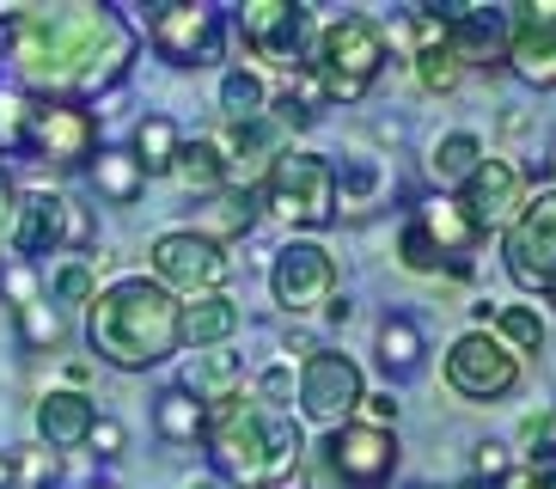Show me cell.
<instances>
[{"mask_svg": "<svg viewBox=\"0 0 556 489\" xmlns=\"http://www.w3.org/2000/svg\"><path fill=\"white\" fill-rule=\"evenodd\" d=\"M7 55L31 92H104L129 74L135 32L111 7H18Z\"/></svg>", "mask_w": 556, "mask_h": 489, "instance_id": "obj_1", "label": "cell"}, {"mask_svg": "<svg viewBox=\"0 0 556 489\" xmlns=\"http://www.w3.org/2000/svg\"><path fill=\"white\" fill-rule=\"evenodd\" d=\"M86 342L116 374H148V367H160L184 349V300L148 276H123L92 293Z\"/></svg>", "mask_w": 556, "mask_h": 489, "instance_id": "obj_2", "label": "cell"}, {"mask_svg": "<svg viewBox=\"0 0 556 489\" xmlns=\"http://www.w3.org/2000/svg\"><path fill=\"white\" fill-rule=\"evenodd\" d=\"M202 440H208L220 477L239 489H276L306 459V440H300L294 416L288 410H269L263 398H239V391L208 410Z\"/></svg>", "mask_w": 556, "mask_h": 489, "instance_id": "obj_3", "label": "cell"}, {"mask_svg": "<svg viewBox=\"0 0 556 489\" xmlns=\"http://www.w3.org/2000/svg\"><path fill=\"white\" fill-rule=\"evenodd\" d=\"M263 202L276 221L288 227H330L337 221V165L325 153H294V147H281L276 165H269V178H263Z\"/></svg>", "mask_w": 556, "mask_h": 489, "instance_id": "obj_4", "label": "cell"}, {"mask_svg": "<svg viewBox=\"0 0 556 489\" xmlns=\"http://www.w3.org/2000/svg\"><path fill=\"white\" fill-rule=\"evenodd\" d=\"M306 67L318 74L325 98L355 104V98H367V86L386 67V32H379L374 18H337V25H325V37H318Z\"/></svg>", "mask_w": 556, "mask_h": 489, "instance_id": "obj_5", "label": "cell"}, {"mask_svg": "<svg viewBox=\"0 0 556 489\" xmlns=\"http://www.w3.org/2000/svg\"><path fill=\"white\" fill-rule=\"evenodd\" d=\"M148 43L172 67H214L227 49V25L214 7H197V0H160L148 7Z\"/></svg>", "mask_w": 556, "mask_h": 489, "instance_id": "obj_6", "label": "cell"}, {"mask_svg": "<svg viewBox=\"0 0 556 489\" xmlns=\"http://www.w3.org/2000/svg\"><path fill=\"white\" fill-rule=\"evenodd\" d=\"M502 258L520 288L556 300V190H539L532 202H520V214L507 221Z\"/></svg>", "mask_w": 556, "mask_h": 489, "instance_id": "obj_7", "label": "cell"}, {"mask_svg": "<svg viewBox=\"0 0 556 489\" xmlns=\"http://www.w3.org/2000/svg\"><path fill=\"white\" fill-rule=\"evenodd\" d=\"M397 472V435L392 428H367V423H343L330 428L318 447V477L343 489H379Z\"/></svg>", "mask_w": 556, "mask_h": 489, "instance_id": "obj_8", "label": "cell"}, {"mask_svg": "<svg viewBox=\"0 0 556 489\" xmlns=\"http://www.w3.org/2000/svg\"><path fill=\"white\" fill-rule=\"evenodd\" d=\"M153 281H160L165 293H220V281H227V269H232V258H227V244H214V239H202L197 227L190 233H160L153 239Z\"/></svg>", "mask_w": 556, "mask_h": 489, "instance_id": "obj_9", "label": "cell"}, {"mask_svg": "<svg viewBox=\"0 0 556 489\" xmlns=\"http://www.w3.org/2000/svg\"><path fill=\"white\" fill-rule=\"evenodd\" d=\"M269 293H276V306L294 312V318L325 312L330 300H337V258H330L325 244H312V239L281 244L276 263H269Z\"/></svg>", "mask_w": 556, "mask_h": 489, "instance_id": "obj_10", "label": "cell"}, {"mask_svg": "<svg viewBox=\"0 0 556 489\" xmlns=\"http://www.w3.org/2000/svg\"><path fill=\"white\" fill-rule=\"evenodd\" d=\"M446 386L471 404H490V398H507L520 386V355L507 349L490 330H465V337L446 349Z\"/></svg>", "mask_w": 556, "mask_h": 489, "instance_id": "obj_11", "label": "cell"}, {"mask_svg": "<svg viewBox=\"0 0 556 489\" xmlns=\"http://www.w3.org/2000/svg\"><path fill=\"white\" fill-rule=\"evenodd\" d=\"M367 386H361V367L337 349H312L306 367H300V410H306L318 428H343L361 410Z\"/></svg>", "mask_w": 556, "mask_h": 489, "instance_id": "obj_12", "label": "cell"}, {"mask_svg": "<svg viewBox=\"0 0 556 489\" xmlns=\"http://www.w3.org/2000/svg\"><path fill=\"white\" fill-rule=\"evenodd\" d=\"M239 32H245L251 55L288 67V74H306V37H312L306 7H288V0H251V7H239Z\"/></svg>", "mask_w": 556, "mask_h": 489, "instance_id": "obj_13", "label": "cell"}, {"mask_svg": "<svg viewBox=\"0 0 556 489\" xmlns=\"http://www.w3.org/2000/svg\"><path fill=\"white\" fill-rule=\"evenodd\" d=\"M92 141H99V116L80 111V104H31V123H25V153L43 165H80L92 160Z\"/></svg>", "mask_w": 556, "mask_h": 489, "instance_id": "obj_14", "label": "cell"}, {"mask_svg": "<svg viewBox=\"0 0 556 489\" xmlns=\"http://www.w3.org/2000/svg\"><path fill=\"white\" fill-rule=\"evenodd\" d=\"M507 67L539 92L556 86V0L514 7V18H507Z\"/></svg>", "mask_w": 556, "mask_h": 489, "instance_id": "obj_15", "label": "cell"}, {"mask_svg": "<svg viewBox=\"0 0 556 489\" xmlns=\"http://www.w3.org/2000/svg\"><path fill=\"white\" fill-rule=\"evenodd\" d=\"M458 209H465V221H471L477 233L514 221V214H520V172L507 160H483L471 178L458 184Z\"/></svg>", "mask_w": 556, "mask_h": 489, "instance_id": "obj_16", "label": "cell"}, {"mask_svg": "<svg viewBox=\"0 0 556 489\" xmlns=\"http://www.w3.org/2000/svg\"><path fill=\"white\" fill-rule=\"evenodd\" d=\"M67 196L55 190H31L18 196V221H13V244H18V263L31 258H50L55 244H67Z\"/></svg>", "mask_w": 556, "mask_h": 489, "instance_id": "obj_17", "label": "cell"}, {"mask_svg": "<svg viewBox=\"0 0 556 489\" xmlns=\"http://www.w3.org/2000/svg\"><path fill=\"white\" fill-rule=\"evenodd\" d=\"M446 49L458 67H502L507 62V18L483 13V7H458L446 25Z\"/></svg>", "mask_w": 556, "mask_h": 489, "instance_id": "obj_18", "label": "cell"}, {"mask_svg": "<svg viewBox=\"0 0 556 489\" xmlns=\"http://www.w3.org/2000/svg\"><path fill=\"white\" fill-rule=\"evenodd\" d=\"M92 423H99V410H92V398H86V391H43V404H37V435H43V447H50V453L86 447Z\"/></svg>", "mask_w": 556, "mask_h": 489, "instance_id": "obj_19", "label": "cell"}, {"mask_svg": "<svg viewBox=\"0 0 556 489\" xmlns=\"http://www.w3.org/2000/svg\"><path fill=\"white\" fill-rule=\"evenodd\" d=\"M416 221H422V233L434 239L441 263H453L458 276H465V269H471L477 239H483V233H477L471 221H465V209H458V202H446V196H434V202H422V214H416Z\"/></svg>", "mask_w": 556, "mask_h": 489, "instance_id": "obj_20", "label": "cell"}, {"mask_svg": "<svg viewBox=\"0 0 556 489\" xmlns=\"http://www.w3.org/2000/svg\"><path fill=\"white\" fill-rule=\"evenodd\" d=\"M232 330H239V300H227V293H197V300H184V342L220 349Z\"/></svg>", "mask_w": 556, "mask_h": 489, "instance_id": "obj_21", "label": "cell"}, {"mask_svg": "<svg viewBox=\"0 0 556 489\" xmlns=\"http://www.w3.org/2000/svg\"><path fill=\"white\" fill-rule=\"evenodd\" d=\"M172 178H178L184 190H197V196H220L227 190V160H220L214 141H184L178 160H172Z\"/></svg>", "mask_w": 556, "mask_h": 489, "instance_id": "obj_22", "label": "cell"}, {"mask_svg": "<svg viewBox=\"0 0 556 489\" xmlns=\"http://www.w3.org/2000/svg\"><path fill=\"white\" fill-rule=\"evenodd\" d=\"M232 386H239V355H227V349H214V355H197L190 367H184V386L197 404H220V398H232Z\"/></svg>", "mask_w": 556, "mask_h": 489, "instance_id": "obj_23", "label": "cell"}, {"mask_svg": "<svg viewBox=\"0 0 556 489\" xmlns=\"http://www.w3.org/2000/svg\"><path fill=\"white\" fill-rule=\"evenodd\" d=\"M178 147H184V135H178V123H172V116H141V123H135L129 160L141 165V178H148V172H172Z\"/></svg>", "mask_w": 556, "mask_h": 489, "instance_id": "obj_24", "label": "cell"}, {"mask_svg": "<svg viewBox=\"0 0 556 489\" xmlns=\"http://www.w3.org/2000/svg\"><path fill=\"white\" fill-rule=\"evenodd\" d=\"M153 428H160L165 440H197L202 428H208V404H197L190 391H160L153 398Z\"/></svg>", "mask_w": 556, "mask_h": 489, "instance_id": "obj_25", "label": "cell"}, {"mask_svg": "<svg viewBox=\"0 0 556 489\" xmlns=\"http://www.w3.org/2000/svg\"><path fill=\"white\" fill-rule=\"evenodd\" d=\"M92 184H99L104 202H116V209H129L135 196H141V165L129 160V153H116V147H104L99 160H92Z\"/></svg>", "mask_w": 556, "mask_h": 489, "instance_id": "obj_26", "label": "cell"}, {"mask_svg": "<svg viewBox=\"0 0 556 489\" xmlns=\"http://www.w3.org/2000/svg\"><path fill=\"white\" fill-rule=\"evenodd\" d=\"M263 104H269V86L251 67H227L220 74V111H227V123H257Z\"/></svg>", "mask_w": 556, "mask_h": 489, "instance_id": "obj_27", "label": "cell"}, {"mask_svg": "<svg viewBox=\"0 0 556 489\" xmlns=\"http://www.w3.org/2000/svg\"><path fill=\"white\" fill-rule=\"evenodd\" d=\"M379 361H386V374H409V367L422 361V330H416V318L392 312V318L379 325Z\"/></svg>", "mask_w": 556, "mask_h": 489, "instance_id": "obj_28", "label": "cell"}, {"mask_svg": "<svg viewBox=\"0 0 556 489\" xmlns=\"http://www.w3.org/2000/svg\"><path fill=\"white\" fill-rule=\"evenodd\" d=\"M477 165H483V141L458 129V135H446V141H434V160H428V172H434L441 184H465Z\"/></svg>", "mask_w": 556, "mask_h": 489, "instance_id": "obj_29", "label": "cell"}, {"mask_svg": "<svg viewBox=\"0 0 556 489\" xmlns=\"http://www.w3.org/2000/svg\"><path fill=\"white\" fill-rule=\"evenodd\" d=\"M251 221H257V209H251V190H245V196H239V190H220V196H214L208 227H202V239L227 244V239H239V233H251Z\"/></svg>", "mask_w": 556, "mask_h": 489, "instance_id": "obj_30", "label": "cell"}, {"mask_svg": "<svg viewBox=\"0 0 556 489\" xmlns=\"http://www.w3.org/2000/svg\"><path fill=\"white\" fill-rule=\"evenodd\" d=\"M495 330H502L507 349H526V355H539L544 349V318L532 306H502L495 312Z\"/></svg>", "mask_w": 556, "mask_h": 489, "instance_id": "obj_31", "label": "cell"}, {"mask_svg": "<svg viewBox=\"0 0 556 489\" xmlns=\"http://www.w3.org/2000/svg\"><path fill=\"white\" fill-rule=\"evenodd\" d=\"M416 80H422L428 92H453V86L465 80V67L453 62L446 43H434V49H416Z\"/></svg>", "mask_w": 556, "mask_h": 489, "instance_id": "obj_32", "label": "cell"}, {"mask_svg": "<svg viewBox=\"0 0 556 489\" xmlns=\"http://www.w3.org/2000/svg\"><path fill=\"white\" fill-rule=\"evenodd\" d=\"M18 330H25L31 349H55V342H62V312L50 306V293L31 300V306H18Z\"/></svg>", "mask_w": 556, "mask_h": 489, "instance_id": "obj_33", "label": "cell"}, {"mask_svg": "<svg viewBox=\"0 0 556 489\" xmlns=\"http://www.w3.org/2000/svg\"><path fill=\"white\" fill-rule=\"evenodd\" d=\"M92 293H99L92 263H67V269H55V288H50L55 306H92Z\"/></svg>", "mask_w": 556, "mask_h": 489, "instance_id": "obj_34", "label": "cell"}, {"mask_svg": "<svg viewBox=\"0 0 556 489\" xmlns=\"http://www.w3.org/2000/svg\"><path fill=\"white\" fill-rule=\"evenodd\" d=\"M25 123H31V98L0 92V153H25Z\"/></svg>", "mask_w": 556, "mask_h": 489, "instance_id": "obj_35", "label": "cell"}, {"mask_svg": "<svg viewBox=\"0 0 556 489\" xmlns=\"http://www.w3.org/2000/svg\"><path fill=\"white\" fill-rule=\"evenodd\" d=\"M397 258H404V269H416V276L441 269V251H434V239L422 233V221H409V227L397 233Z\"/></svg>", "mask_w": 556, "mask_h": 489, "instance_id": "obj_36", "label": "cell"}, {"mask_svg": "<svg viewBox=\"0 0 556 489\" xmlns=\"http://www.w3.org/2000/svg\"><path fill=\"white\" fill-rule=\"evenodd\" d=\"M13 484L50 489V484H55V453H43V447H25V453L13 459Z\"/></svg>", "mask_w": 556, "mask_h": 489, "instance_id": "obj_37", "label": "cell"}, {"mask_svg": "<svg viewBox=\"0 0 556 489\" xmlns=\"http://www.w3.org/2000/svg\"><path fill=\"white\" fill-rule=\"evenodd\" d=\"M0 293L13 300V312L31 306V300H43V288H37V269H31V263H7V269H0Z\"/></svg>", "mask_w": 556, "mask_h": 489, "instance_id": "obj_38", "label": "cell"}, {"mask_svg": "<svg viewBox=\"0 0 556 489\" xmlns=\"http://www.w3.org/2000/svg\"><path fill=\"white\" fill-rule=\"evenodd\" d=\"M257 398H263L269 410H288V404L300 398V379H294V367H269V374L257 379Z\"/></svg>", "mask_w": 556, "mask_h": 489, "instance_id": "obj_39", "label": "cell"}, {"mask_svg": "<svg viewBox=\"0 0 556 489\" xmlns=\"http://www.w3.org/2000/svg\"><path fill=\"white\" fill-rule=\"evenodd\" d=\"M507 477V447H495V440H483V447H477V484H502Z\"/></svg>", "mask_w": 556, "mask_h": 489, "instance_id": "obj_40", "label": "cell"}, {"mask_svg": "<svg viewBox=\"0 0 556 489\" xmlns=\"http://www.w3.org/2000/svg\"><path fill=\"white\" fill-rule=\"evenodd\" d=\"M13 221H18V184H13V172L0 165V244L13 239Z\"/></svg>", "mask_w": 556, "mask_h": 489, "instance_id": "obj_41", "label": "cell"}, {"mask_svg": "<svg viewBox=\"0 0 556 489\" xmlns=\"http://www.w3.org/2000/svg\"><path fill=\"white\" fill-rule=\"evenodd\" d=\"M374 184H379L374 165H349L343 178H337V190H343V196H374Z\"/></svg>", "mask_w": 556, "mask_h": 489, "instance_id": "obj_42", "label": "cell"}, {"mask_svg": "<svg viewBox=\"0 0 556 489\" xmlns=\"http://www.w3.org/2000/svg\"><path fill=\"white\" fill-rule=\"evenodd\" d=\"M92 447H99V453H123V423H111V416H99V423H92Z\"/></svg>", "mask_w": 556, "mask_h": 489, "instance_id": "obj_43", "label": "cell"}, {"mask_svg": "<svg viewBox=\"0 0 556 489\" xmlns=\"http://www.w3.org/2000/svg\"><path fill=\"white\" fill-rule=\"evenodd\" d=\"M361 410H367V428H386V423H397V404H392V391H379V398H361Z\"/></svg>", "mask_w": 556, "mask_h": 489, "instance_id": "obj_44", "label": "cell"}, {"mask_svg": "<svg viewBox=\"0 0 556 489\" xmlns=\"http://www.w3.org/2000/svg\"><path fill=\"white\" fill-rule=\"evenodd\" d=\"M67 244H92V214H86L80 202L67 209Z\"/></svg>", "mask_w": 556, "mask_h": 489, "instance_id": "obj_45", "label": "cell"}, {"mask_svg": "<svg viewBox=\"0 0 556 489\" xmlns=\"http://www.w3.org/2000/svg\"><path fill=\"white\" fill-rule=\"evenodd\" d=\"M526 489H556V472H532V477H526Z\"/></svg>", "mask_w": 556, "mask_h": 489, "instance_id": "obj_46", "label": "cell"}, {"mask_svg": "<svg viewBox=\"0 0 556 489\" xmlns=\"http://www.w3.org/2000/svg\"><path fill=\"white\" fill-rule=\"evenodd\" d=\"M13 484V459H0V489Z\"/></svg>", "mask_w": 556, "mask_h": 489, "instance_id": "obj_47", "label": "cell"}, {"mask_svg": "<svg viewBox=\"0 0 556 489\" xmlns=\"http://www.w3.org/2000/svg\"><path fill=\"white\" fill-rule=\"evenodd\" d=\"M458 489H490V484H477V477H465V484H458Z\"/></svg>", "mask_w": 556, "mask_h": 489, "instance_id": "obj_48", "label": "cell"}, {"mask_svg": "<svg viewBox=\"0 0 556 489\" xmlns=\"http://www.w3.org/2000/svg\"><path fill=\"white\" fill-rule=\"evenodd\" d=\"M184 489H227V484H184Z\"/></svg>", "mask_w": 556, "mask_h": 489, "instance_id": "obj_49", "label": "cell"}, {"mask_svg": "<svg viewBox=\"0 0 556 489\" xmlns=\"http://www.w3.org/2000/svg\"><path fill=\"white\" fill-rule=\"evenodd\" d=\"M544 165H551V178H556V147H551V160H544Z\"/></svg>", "mask_w": 556, "mask_h": 489, "instance_id": "obj_50", "label": "cell"}, {"mask_svg": "<svg viewBox=\"0 0 556 489\" xmlns=\"http://www.w3.org/2000/svg\"><path fill=\"white\" fill-rule=\"evenodd\" d=\"M92 489H111V484H92Z\"/></svg>", "mask_w": 556, "mask_h": 489, "instance_id": "obj_51", "label": "cell"}, {"mask_svg": "<svg viewBox=\"0 0 556 489\" xmlns=\"http://www.w3.org/2000/svg\"><path fill=\"white\" fill-rule=\"evenodd\" d=\"M0 67H7V62H0Z\"/></svg>", "mask_w": 556, "mask_h": 489, "instance_id": "obj_52", "label": "cell"}]
</instances>
